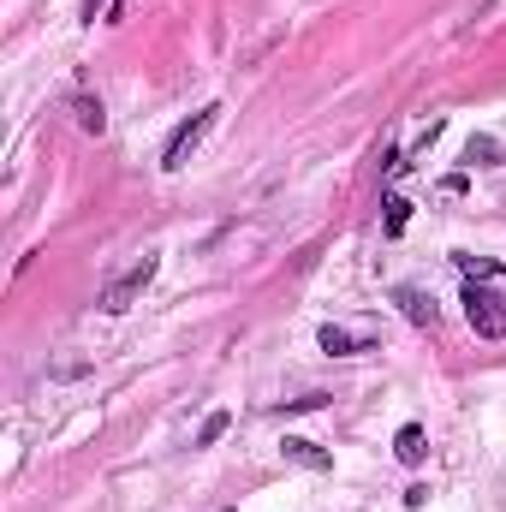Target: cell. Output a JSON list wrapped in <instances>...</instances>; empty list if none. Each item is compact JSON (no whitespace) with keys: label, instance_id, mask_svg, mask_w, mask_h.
I'll list each match as a JSON object with an SVG mask.
<instances>
[{"label":"cell","instance_id":"obj_1","mask_svg":"<svg viewBox=\"0 0 506 512\" xmlns=\"http://www.w3.org/2000/svg\"><path fill=\"white\" fill-rule=\"evenodd\" d=\"M465 322H471L483 340H506V298L471 280V286H465Z\"/></svg>","mask_w":506,"mask_h":512},{"label":"cell","instance_id":"obj_2","mask_svg":"<svg viewBox=\"0 0 506 512\" xmlns=\"http://www.w3.org/2000/svg\"><path fill=\"white\" fill-rule=\"evenodd\" d=\"M215 120H221V102H209L203 114H191L185 126L173 131V143H167V155H161V167H167V173H179V167H185V161L197 155V143H203V137L215 131Z\"/></svg>","mask_w":506,"mask_h":512},{"label":"cell","instance_id":"obj_3","mask_svg":"<svg viewBox=\"0 0 506 512\" xmlns=\"http://www.w3.org/2000/svg\"><path fill=\"white\" fill-rule=\"evenodd\" d=\"M149 280H155V256L143 251V256H137V262L126 268V274H120V280H114V286L102 292V310H108V316H120V310H131V298H137V292H143Z\"/></svg>","mask_w":506,"mask_h":512},{"label":"cell","instance_id":"obj_4","mask_svg":"<svg viewBox=\"0 0 506 512\" xmlns=\"http://www.w3.org/2000/svg\"><path fill=\"white\" fill-rule=\"evenodd\" d=\"M393 298H399V310H405L417 328H435V322H441V310H435V298H429V292H417V286H399Z\"/></svg>","mask_w":506,"mask_h":512},{"label":"cell","instance_id":"obj_5","mask_svg":"<svg viewBox=\"0 0 506 512\" xmlns=\"http://www.w3.org/2000/svg\"><path fill=\"white\" fill-rule=\"evenodd\" d=\"M280 453H286L292 465H304V471H328V465H334V459H328L316 441H304V435H286V441H280Z\"/></svg>","mask_w":506,"mask_h":512},{"label":"cell","instance_id":"obj_6","mask_svg":"<svg viewBox=\"0 0 506 512\" xmlns=\"http://www.w3.org/2000/svg\"><path fill=\"white\" fill-rule=\"evenodd\" d=\"M393 453H399V465H423V459H429V435H423L417 423H405L399 441H393Z\"/></svg>","mask_w":506,"mask_h":512},{"label":"cell","instance_id":"obj_7","mask_svg":"<svg viewBox=\"0 0 506 512\" xmlns=\"http://www.w3.org/2000/svg\"><path fill=\"white\" fill-rule=\"evenodd\" d=\"M72 114H78V126L90 131V137H102V131H108V114H102V102H90V96H78V102H72Z\"/></svg>","mask_w":506,"mask_h":512},{"label":"cell","instance_id":"obj_8","mask_svg":"<svg viewBox=\"0 0 506 512\" xmlns=\"http://www.w3.org/2000/svg\"><path fill=\"white\" fill-rule=\"evenodd\" d=\"M465 161H471V167H495V161H501V143H495V137H471V143H465Z\"/></svg>","mask_w":506,"mask_h":512},{"label":"cell","instance_id":"obj_9","mask_svg":"<svg viewBox=\"0 0 506 512\" xmlns=\"http://www.w3.org/2000/svg\"><path fill=\"white\" fill-rule=\"evenodd\" d=\"M358 346H364L358 334H346V328H322V352H328V358H346V352H358Z\"/></svg>","mask_w":506,"mask_h":512},{"label":"cell","instance_id":"obj_10","mask_svg":"<svg viewBox=\"0 0 506 512\" xmlns=\"http://www.w3.org/2000/svg\"><path fill=\"white\" fill-rule=\"evenodd\" d=\"M227 423H233L227 411H215V417H203V429H197V447H215V441L227 435Z\"/></svg>","mask_w":506,"mask_h":512},{"label":"cell","instance_id":"obj_11","mask_svg":"<svg viewBox=\"0 0 506 512\" xmlns=\"http://www.w3.org/2000/svg\"><path fill=\"white\" fill-rule=\"evenodd\" d=\"M465 280H483V274H506V262H489V256H459Z\"/></svg>","mask_w":506,"mask_h":512},{"label":"cell","instance_id":"obj_12","mask_svg":"<svg viewBox=\"0 0 506 512\" xmlns=\"http://www.w3.org/2000/svg\"><path fill=\"white\" fill-rule=\"evenodd\" d=\"M381 209H387V233H405V221H411V203H405V197H387Z\"/></svg>","mask_w":506,"mask_h":512},{"label":"cell","instance_id":"obj_13","mask_svg":"<svg viewBox=\"0 0 506 512\" xmlns=\"http://www.w3.org/2000/svg\"><path fill=\"white\" fill-rule=\"evenodd\" d=\"M102 6H108V0H84V24H96V18H102Z\"/></svg>","mask_w":506,"mask_h":512}]
</instances>
